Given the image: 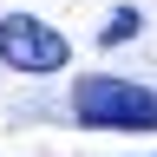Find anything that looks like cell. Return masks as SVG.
Listing matches in <instances>:
<instances>
[{
    "label": "cell",
    "instance_id": "6da1fadb",
    "mask_svg": "<svg viewBox=\"0 0 157 157\" xmlns=\"http://www.w3.org/2000/svg\"><path fill=\"white\" fill-rule=\"evenodd\" d=\"M72 118L85 131H157V92L111 72H85L72 85Z\"/></svg>",
    "mask_w": 157,
    "mask_h": 157
},
{
    "label": "cell",
    "instance_id": "7a4b0ae2",
    "mask_svg": "<svg viewBox=\"0 0 157 157\" xmlns=\"http://www.w3.org/2000/svg\"><path fill=\"white\" fill-rule=\"evenodd\" d=\"M0 59H7L13 72H59L72 59V39L52 33L46 20H33V13H7L0 20Z\"/></svg>",
    "mask_w": 157,
    "mask_h": 157
},
{
    "label": "cell",
    "instance_id": "3957f363",
    "mask_svg": "<svg viewBox=\"0 0 157 157\" xmlns=\"http://www.w3.org/2000/svg\"><path fill=\"white\" fill-rule=\"evenodd\" d=\"M137 26H144V20H137V7H118V13H111V26L98 33V39H105V46H118V39H131Z\"/></svg>",
    "mask_w": 157,
    "mask_h": 157
}]
</instances>
